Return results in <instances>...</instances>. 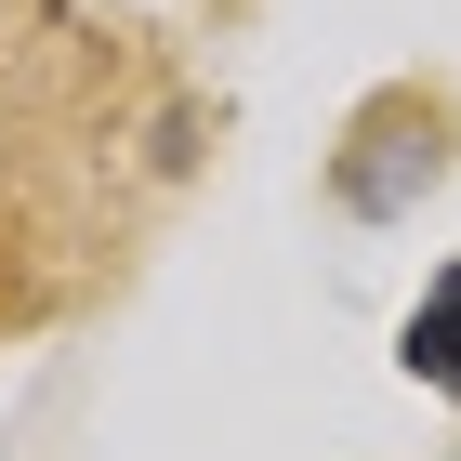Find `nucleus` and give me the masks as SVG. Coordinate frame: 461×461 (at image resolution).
Masks as SVG:
<instances>
[{"label": "nucleus", "instance_id": "1", "mask_svg": "<svg viewBox=\"0 0 461 461\" xmlns=\"http://www.w3.org/2000/svg\"><path fill=\"white\" fill-rule=\"evenodd\" d=\"M409 369H422L435 395H461V264L422 290V317H409Z\"/></svg>", "mask_w": 461, "mask_h": 461}]
</instances>
